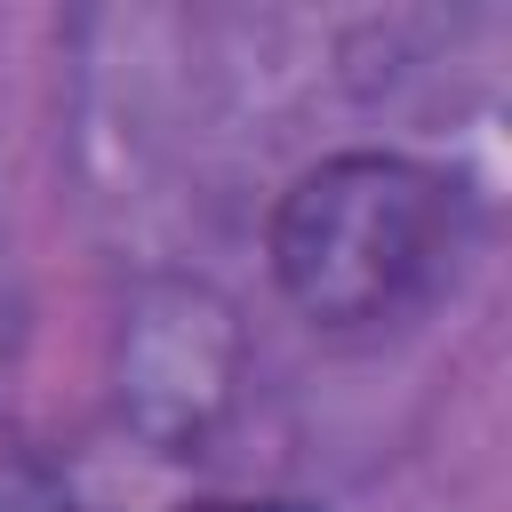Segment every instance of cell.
Returning a JSON list of instances; mask_svg holds the SVG:
<instances>
[{
    "mask_svg": "<svg viewBox=\"0 0 512 512\" xmlns=\"http://www.w3.org/2000/svg\"><path fill=\"white\" fill-rule=\"evenodd\" d=\"M448 248L440 192L400 160H344L312 176L280 216V272L312 312L376 320L432 280Z\"/></svg>",
    "mask_w": 512,
    "mask_h": 512,
    "instance_id": "cell-1",
    "label": "cell"
},
{
    "mask_svg": "<svg viewBox=\"0 0 512 512\" xmlns=\"http://www.w3.org/2000/svg\"><path fill=\"white\" fill-rule=\"evenodd\" d=\"M0 512H64V504H56L24 464H8V456H0Z\"/></svg>",
    "mask_w": 512,
    "mask_h": 512,
    "instance_id": "cell-2",
    "label": "cell"
},
{
    "mask_svg": "<svg viewBox=\"0 0 512 512\" xmlns=\"http://www.w3.org/2000/svg\"><path fill=\"white\" fill-rule=\"evenodd\" d=\"M192 512H296V504H192Z\"/></svg>",
    "mask_w": 512,
    "mask_h": 512,
    "instance_id": "cell-3",
    "label": "cell"
}]
</instances>
